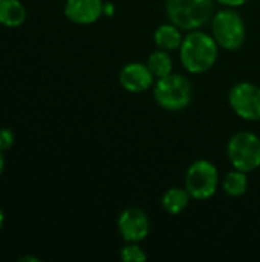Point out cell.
<instances>
[{"instance_id":"obj_16","label":"cell","mask_w":260,"mask_h":262,"mask_svg":"<svg viewBox=\"0 0 260 262\" xmlns=\"http://www.w3.org/2000/svg\"><path fill=\"white\" fill-rule=\"evenodd\" d=\"M120 258L124 262H144L147 261V253L139 243H127L120 250Z\"/></svg>"},{"instance_id":"obj_22","label":"cell","mask_w":260,"mask_h":262,"mask_svg":"<svg viewBox=\"0 0 260 262\" xmlns=\"http://www.w3.org/2000/svg\"><path fill=\"white\" fill-rule=\"evenodd\" d=\"M3 212H2V209H0V229H2V226H3Z\"/></svg>"},{"instance_id":"obj_7","label":"cell","mask_w":260,"mask_h":262,"mask_svg":"<svg viewBox=\"0 0 260 262\" xmlns=\"http://www.w3.org/2000/svg\"><path fill=\"white\" fill-rule=\"evenodd\" d=\"M228 104L245 121H260V86L250 81L236 83L228 92Z\"/></svg>"},{"instance_id":"obj_12","label":"cell","mask_w":260,"mask_h":262,"mask_svg":"<svg viewBox=\"0 0 260 262\" xmlns=\"http://www.w3.org/2000/svg\"><path fill=\"white\" fill-rule=\"evenodd\" d=\"M190 200L192 196L185 187H170L162 193L161 206L169 215H179L188 207Z\"/></svg>"},{"instance_id":"obj_17","label":"cell","mask_w":260,"mask_h":262,"mask_svg":"<svg viewBox=\"0 0 260 262\" xmlns=\"http://www.w3.org/2000/svg\"><path fill=\"white\" fill-rule=\"evenodd\" d=\"M14 144V134L8 127L0 129V150H8Z\"/></svg>"},{"instance_id":"obj_8","label":"cell","mask_w":260,"mask_h":262,"mask_svg":"<svg viewBox=\"0 0 260 262\" xmlns=\"http://www.w3.org/2000/svg\"><path fill=\"white\" fill-rule=\"evenodd\" d=\"M116 226L126 243H143L150 233V220L139 207L124 209L118 216Z\"/></svg>"},{"instance_id":"obj_11","label":"cell","mask_w":260,"mask_h":262,"mask_svg":"<svg viewBox=\"0 0 260 262\" xmlns=\"http://www.w3.org/2000/svg\"><path fill=\"white\" fill-rule=\"evenodd\" d=\"M182 29L178 28L176 25H173L172 21L170 23H164V25H159L153 34V40H155V45L159 48V49H164V51H179L181 48V43H182Z\"/></svg>"},{"instance_id":"obj_10","label":"cell","mask_w":260,"mask_h":262,"mask_svg":"<svg viewBox=\"0 0 260 262\" xmlns=\"http://www.w3.org/2000/svg\"><path fill=\"white\" fill-rule=\"evenodd\" d=\"M103 0H66L64 14L77 25H92L103 15Z\"/></svg>"},{"instance_id":"obj_5","label":"cell","mask_w":260,"mask_h":262,"mask_svg":"<svg viewBox=\"0 0 260 262\" xmlns=\"http://www.w3.org/2000/svg\"><path fill=\"white\" fill-rule=\"evenodd\" d=\"M184 183L192 200H210L219 189V170L208 160H196L188 166Z\"/></svg>"},{"instance_id":"obj_21","label":"cell","mask_w":260,"mask_h":262,"mask_svg":"<svg viewBox=\"0 0 260 262\" xmlns=\"http://www.w3.org/2000/svg\"><path fill=\"white\" fill-rule=\"evenodd\" d=\"M3 167H5V158H3L2 150H0V175H2V172H3Z\"/></svg>"},{"instance_id":"obj_6","label":"cell","mask_w":260,"mask_h":262,"mask_svg":"<svg viewBox=\"0 0 260 262\" xmlns=\"http://www.w3.org/2000/svg\"><path fill=\"white\" fill-rule=\"evenodd\" d=\"M227 157L233 169L254 172L260 167V138L250 130L234 134L227 144Z\"/></svg>"},{"instance_id":"obj_20","label":"cell","mask_w":260,"mask_h":262,"mask_svg":"<svg viewBox=\"0 0 260 262\" xmlns=\"http://www.w3.org/2000/svg\"><path fill=\"white\" fill-rule=\"evenodd\" d=\"M20 261H32V262H38L40 259L38 258H34V256H23V258H20Z\"/></svg>"},{"instance_id":"obj_1","label":"cell","mask_w":260,"mask_h":262,"mask_svg":"<svg viewBox=\"0 0 260 262\" xmlns=\"http://www.w3.org/2000/svg\"><path fill=\"white\" fill-rule=\"evenodd\" d=\"M219 45L215 37L201 29L187 31L179 48V58L184 69L199 75L210 71L219 57Z\"/></svg>"},{"instance_id":"obj_19","label":"cell","mask_w":260,"mask_h":262,"mask_svg":"<svg viewBox=\"0 0 260 262\" xmlns=\"http://www.w3.org/2000/svg\"><path fill=\"white\" fill-rule=\"evenodd\" d=\"M113 12H115V6H113V3H110V2L104 3L103 15H106V17H112V15H113Z\"/></svg>"},{"instance_id":"obj_18","label":"cell","mask_w":260,"mask_h":262,"mask_svg":"<svg viewBox=\"0 0 260 262\" xmlns=\"http://www.w3.org/2000/svg\"><path fill=\"white\" fill-rule=\"evenodd\" d=\"M218 3H221L225 8H239L242 5H245L248 0H216Z\"/></svg>"},{"instance_id":"obj_9","label":"cell","mask_w":260,"mask_h":262,"mask_svg":"<svg viewBox=\"0 0 260 262\" xmlns=\"http://www.w3.org/2000/svg\"><path fill=\"white\" fill-rule=\"evenodd\" d=\"M120 84L130 94H143L155 84V75L147 63L132 61L120 71Z\"/></svg>"},{"instance_id":"obj_2","label":"cell","mask_w":260,"mask_h":262,"mask_svg":"<svg viewBox=\"0 0 260 262\" xmlns=\"http://www.w3.org/2000/svg\"><path fill=\"white\" fill-rule=\"evenodd\" d=\"M169 20L184 31L199 29L215 15V0H167Z\"/></svg>"},{"instance_id":"obj_3","label":"cell","mask_w":260,"mask_h":262,"mask_svg":"<svg viewBox=\"0 0 260 262\" xmlns=\"http://www.w3.org/2000/svg\"><path fill=\"white\" fill-rule=\"evenodd\" d=\"M153 98L166 111L178 112L185 109L193 100V86L182 74H169L156 78L153 84Z\"/></svg>"},{"instance_id":"obj_14","label":"cell","mask_w":260,"mask_h":262,"mask_svg":"<svg viewBox=\"0 0 260 262\" xmlns=\"http://www.w3.org/2000/svg\"><path fill=\"white\" fill-rule=\"evenodd\" d=\"M247 175H248L247 172H242L238 169H233L231 172H228L222 181L224 192L231 198H239V196L245 195L248 190V177Z\"/></svg>"},{"instance_id":"obj_4","label":"cell","mask_w":260,"mask_h":262,"mask_svg":"<svg viewBox=\"0 0 260 262\" xmlns=\"http://www.w3.org/2000/svg\"><path fill=\"white\" fill-rule=\"evenodd\" d=\"M211 35L219 48L225 51H238L247 40V25L236 8L218 11L211 18Z\"/></svg>"},{"instance_id":"obj_15","label":"cell","mask_w":260,"mask_h":262,"mask_svg":"<svg viewBox=\"0 0 260 262\" xmlns=\"http://www.w3.org/2000/svg\"><path fill=\"white\" fill-rule=\"evenodd\" d=\"M147 66L152 71V74L155 75V78H161V77H166L173 72V58L169 51L158 48L156 51H153L149 55Z\"/></svg>"},{"instance_id":"obj_13","label":"cell","mask_w":260,"mask_h":262,"mask_svg":"<svg viewBox=\"0 0 260 262\" xmlns=\"http://www.w3.org/2000/svg\"><path fill=\"white\" fill-rule=\"evenodd\" d=\"M26 20V9L18 0H0V23L9 28L20 26Z\"/></svg>"}]
</instances>
